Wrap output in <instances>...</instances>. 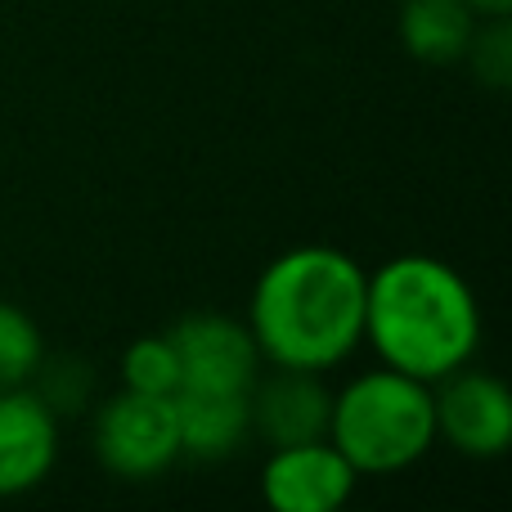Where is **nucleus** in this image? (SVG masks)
Wrapping results in <instances>:
<instances>
[{"label":"nucleus","instance_id":"obj_1","mask_svg":"<svg viewBox=\"0 0 512 512\" xmlns=\"http://www.w3.org/2000/svg\"><path fill=\"white\" fill-rule=\"evenodd\" d=\"M369 270L333 243H301L256 274L248 324L265 369L333 373L364 346Z\"/></svg>","mask_w":512,"mask_h":512},{"label":"nucleus","instance_id":"obj_2","mask_svg":"<svg viewBox=\"0 0 512 512\" xmlns=\"http://www.w3.org/2000/svg\"><path fill=\"white\" fill-rule=\"evenodd\" d=\"M364 346L378 364L418 382H441L481 351V301L450 261L400 252L369 270Z\"/></svg>","mask_w":512,"mask_h":512},{"label":"nucleus","instance_id":"obj_3","mask_svg":"<svg viewBox=\"0 0 512 512\" xmlns=\"http://www.w3.org/2000/svg\"><path fill=\"white\" fill-rule=\"evenodd\" d=\"M328 441L364 477H396L436 450V400L432 382L373 364L333 391Z\"/></svg>","mask_w":512,"mask_h":512},{"label":"nucleus","instance_id":"obj_4","mask_svg":"<svg viewBox=\"0 0 512 512\" xmlns=\"http://www.w3.org/2000/svg\"><path fill=\"white\" fill-rule=\"evenodd\" d=\"M90 445L108 477L117 481H158L176 468L180 427L176 400L171 396H140V391H117L95 409Z\"/></svg>","mask_w":512,"mask_h":512},{"label":"nucleus","instance_id":"obj_5","mask_svg":"<svg viewBox=\"0 0 512 512\" xmlns=\"http://www.w3.org/2000/svg\"><path fill=\"white\" fill-rule=\"evenodd\" d=\"M436 445H450L463 459H499L512 445V391L504 378L477 369V360L454 369L432 387Z\"/></svg>","mask_w":512,"mask_h":512},{"label":"nucleus","instance_id":"obj_6","mask_svg":"<svg viewBox=\"0 0 512 512\" xmlns=\"http://www.w3.org/2000/svg\"><path fill=\"white\" fill-rule=\"evenodd\" d=\"M355 486H360V472L328 436L270 445L261 463V499L274 512H342Z\"/></svg>","mask_w":512,"mask_h":512},{"label":"nucleus","instance_id":"obj_7","mask_svg":"<svg viewBox=\"0 0 512 512\" xmlns=\"http://www.w3.org/2000/svg\"><path fill=\"white\" fill-rule=\"evenodd\" d=\"M167 333L180 355V391H252L261 378V351L243 319L203 310Z\"/></svg>","mask_w":512,"mask_h":512},{"label":"nucleus","instance_id":"obj_8","mask_svg":"<svg viewBox=\"0 0 512 512\" xmlns=\"http://www.w3.org/2000/svg\"><path fill=\"white\" fill-rule=\"evenodd\" d=\"M59 463V414L41 391L0 387V499L32 495Z\"/></svg>","mask_w":512,"mask_h":512},{"label":"nucleus","instance_id":"obj_9","mask_svg":"<svg viewBox=\"0 0 512 512\" xmlns=\"http://www.w3.org/2000/svg\"><path fill=\"white\" fill-rule=\"evenodd\" d=\"M328 409L333 391L324 387V373L270 369L252 382V436H261L265 450L328 436Z\"/></svg>","mask_w":512,"mask_h":512},{"label":"nucleus","instance_id":"obj_10","mask_svg":"<svg viewBox=\"0 0 512 512\" xmlns=\"http://www.w3.org/2000/svg\"><path fill=\"white\" fill-rule=\"evenodd\" d=\"M180 454L221 463L252 441V391H176Z\"/></svg>","mask_w":512,"mask_h":512},{"label":"nucleus","instance_id":"obj_11","mask_svg":"<svg viewBox=\"0 0 512 512\" xmlns=\"http://www.w3.org/2000/svg\"><path fill=\"white\" fill-rule=\"evenodd\" d=\"M477 27L481 18L463 0H400V18H396L400 45L418 63H432V68L463 63Z\"/></svg>","mask_w":512,"mask_h":512},{"label":"nucleus","instance_id":"obj_12","mask_svg":"<svg viewBox=\"0 0 512 512\" xmlns=\"http://www.w3.org/2000/svg\"><path fill=\"white\" fill-rule=\"evenodd\" d=\"M122 387L140 396H176L180 355L171 333H144L122 351Z\"/></svg>","mask_w":512,"mask_h":512},{"label":"nucleus","instance_id":"obj_13","mask_svg":"<svg viewBox=\"0 0 512 512\" xmlns=\"http://www.w3.org/2000/svg\"><path fill=\"white\" fill-rule=\"evenodd\" d=\"M45 355L50 351L36 319L14 301H0V387H27Z\"/></svg>","mask_w":512,"mask_h":512},{"label":"nucleus","instance_id":"obj_14","mask_svg":"<svg viewBox=\"0 0 512 512\" xmlns=\"http://www.w3.org/2000/svg\"><path fill=\"white\" fill-rule=\"evenodd\" d=\"M463 63H472L477 81L504 90L512 81V27H508V18H486V23L477 27V36H472Z\"/></svg>","mask_w":512,"mask_h":512},{"label":"nucleus","instance_id":"obj_15","mask_svg":"<svg viewBox=\"0 0 512 512\" xmlns=\"http://www.w3.org/2000/svg\"><path fill=\"white\" fill-rule=\"evenodd\" d=\"M472 14L486 23V18H512V0H463Z\"/></svg>","mask_w":512,"mask_h":512}]
</instances>
